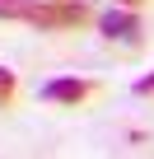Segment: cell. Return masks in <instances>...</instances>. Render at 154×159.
Returning a JSON list of instances; mask_svg holds the SVG:
<instances>
[{
	"label": "cell",
	"instance_id": "1",
	"mask_svg": "<svg viewBox=\"0 0 154 159\" xmlns=\"http://www.w3.org/2000/svg\"><path fill=\"white\" fill-rule=\"evenodd\" d=\"M0 24H28L42 33H75L94 24L84 0H0Z\"/></svg>",
	"mask_w": 154,
	"mask_h": 159
},
{
	"label": "cell",
	"instance_id": "2",
	"mask_svg": "<svg viewBox=\"0 0 154 159\" xmlns=\"http://www.w3.org/2000/svg\"><path fill=\"white\" fill-rule=\"evenodd\" d=\"M98 33H103L108 42H117V47H140V33H145L140 10H131V5H112V10L98 19Z\"/></svg>",
	"mask_w": 154,
	"mask_h": 159
},
{
	"label": "cell",
	"instance_id": "3",
	"mask_svg": "<svg viewBox=\"0 0 154 159\" xmlns=\"http://www.w3.org/2000/svg\"><path fill=\"white\" fill-rule=\"evenodd\" d=\"M89 94H94V80H80V75H56L42 84V103H56V108H80Z\"/></svg>",
	"mask_w": 154,
	"mask_h": 159
},
{
	"label": "cell",
	"instance_id": "4",
	"mask_svg": "<svg viewBox=\"0 0 154 159\" xmlns=\"http://www.w3.org/2000/svg\"><path fill=\"white\" fill-rule=\"evenodd\" d=\"M14 94H19V75H14L10 66H0V108H10Z\"/></svg>",
	"mask_w": 154,
	"mask_h": 159
},
{
	"label": "cell",
	"instance_id": "5",
	"mask_svg": "<svg viewBox=\"0 0 154 159\" xmlns=\"http://www.w3.org/2000/svg\"><path fill=\"white\" fill-rule=\"evenodd\" d=\"M149 94H154V70H149V75H140V80H135V98H149Z\"/></svg>",
	"mask_w": 154,
	"mask_h": 159
},
{
	"label": "cell",
	"instance_id": "6",
	"mask_svg": "<svg viewBox=\"0 0 154 159\" xmlns=\"http://www.w3.org/2000/svg\"><path fill=\"white\" fill-rule=\"evenodd\" d=\"M108 5H131L135 10V5H145V0H108Z\"/></svg>",
	"mask_w": 154,
	"mask_h": 159
}]
</instances>
